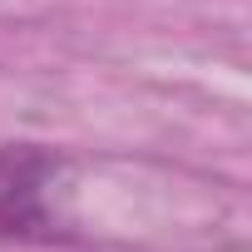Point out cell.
Instances as JSON below:
<instances>
[{
	"instance_id": "6da1fadb",
	"label": "cell",
	"mask_w": 252,
	"mask_h": 252,
	"mask_svg": "<svg viewBox=\"0 0 252 252\" xmlns=\"http://www.w3.org/2000/svg\"><path fill=\"white\" fill-rule=\"evenodd\" d=\"M69 163L40 144H0V242H60Z\"/></svg>"
}]
</instances>
